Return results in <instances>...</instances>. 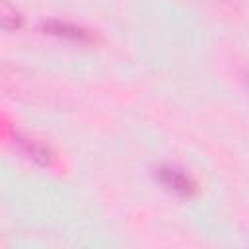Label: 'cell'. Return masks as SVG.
<instances>
[{
	"instance_id": "3957f363",
	"label": "cell",
	"mask_w": 249,
	"mask_h": 249,
	"mask_svg": "<svg viewBox=\"0 0 249 249\" xmlns=\"http://www.w3.org/2000/svg\"><path fill=\"white\" fill-rule=\"evenodd\" d=\"M41 27H43L45 33L66 37V39H72V41H89L91 39L88 29H84L80 25H74V23H68V21H60V19H47V21L41 23Z\"/></svg>"
},
{
	"instance_id": "6da1fadb",
	"label": "cell",
	"mask_w": 249,
	"mask_h": 249,
	"mask_svg": "<svg viewBox=\"0 0 249 249\" xmlns=\"http://www.w3.org/2000/svg\"><path fill=\"white\" fill-rule=\"evenodd\" d=\"M12 142H14L29 160H33L35 163H39V165H43V167H51V165L54 163V152H53L45 142H41V140H37V138H33V136H27V134H23V132L14 130V132H12Z\"/></svg>"
},
{
	"instance_id": "277c9868",
	"label": "cell",
	"mask_w": 249,
	"mask_h": 249,
	"mask_svg": "<svg viewBox=\"0 0 249 249\" xmlns=\"http://www.w3.org/2000/svg\"><path fill=\"white\" fill-rule=\"evenodd\" d=\"M2 25L6 29H16V27L21 25V16L16 10H12L10 6L4 4V8H2Z\"/></svg>"
},
{
	"instance_id": "7a4b0ae2",
	"label": "cell",
	"mask_w": 249,
	"mask_h": 249,
	"mask_svg": "<svg viewBox=\"0 0 249 249\" xmlns=\"http://www.w3.org/2000/svg\"><path fill=\"white\" fill-rule=\"evenodd\" d=\"M158 179L161 181V185H165L167 189H171L173 193L183 195V196H189L196 191L195 179L175 165H161L158 169Z\"/></svg>"
}]
</instances>
